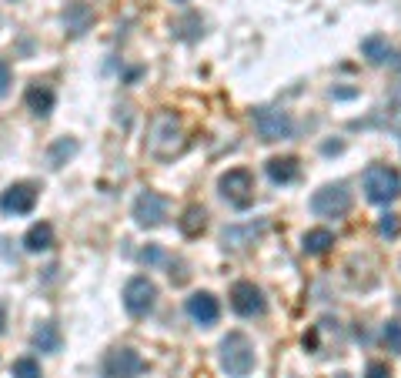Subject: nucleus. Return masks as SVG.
I'll return each instance as SVG.
<instances>
[{
    "instance_id": "f257e3e1",
    "label": "nucleus",
    "mask_w": 401,
    "mask_h": 378,
    "mask_svg": "<svg viewBox=\"0 0 401 378\" xmlns=\"http://www.w3.org/2000/svg\"><path fill=\"white\" fill-rule=\"evenodd\" d=\"M184 148V127H181V117L174 111H157L148 124V151L154 158H174L177 151Z\"/></svg>"
},
{
    "instance_id": "f03ea898",
    "label": "nucleus",
    "mask_w": 401,
    "mask_h": 378,
    "mask_svg": "<svg viewBox=\"0 0 401 378\" xmlns=\"http://www.w3.org/2000/svg\"><path fill=\"white\" fill-rule=\"evenodd\" d=\"M217 362L231 378H248L254 372V345L244 331H227L217 345Z\"/></svg>"
},
{
    "instance_id": "7ed1b4c3",
    "label": "nucleus",
    "mask_w": 401,
    "mask_h": 378,
    "mask_svg": "<svg viewBox=\"0 0 401 378\" xmlns=\"http://www.w3.org/2000/svg\"><path fill=\"white\" fill-rule=\"evenodd\" d=\"M364 198L371 204H391L395 198H401V175L398 167L391 164H371L361 177Z\"/></svg>"
},
{
    "instance_id": "20e7f679",
    "label": "nucleus",
    "mask_w": 401,
    "mask_h": 378,
    "mask_svg": "<svg viewBox=\"0 0 401 378\" xmlns=\"http://www.w3.org/2000/svg\"><path fill=\"white\" fill-rule=\"evenodd\" d=\"M217 191H221V198H225L231 208H251L254 204V175H251L248 167H231L227 175L217 177Z\"/></svg>"
},
{
    "instance_id": "39448f33",
    "label": "nucleus",
    "mask_w": 401,
    "mask_h": 378,
    "mask_svg": "<svg viewBox=\"0 0 401 378\" xmlns=\"http://www.w3.org/2000/svg\"><path fill=\"white\" fill-rule=\"evenodd\" d=\"M251 117H254V127H258L261 141H268V144L288 141L291 134H294V121H291V114L281 111V107H254Z\"/></svg>"
},
{
    "instance_id": "423d86ee",
    "label": "nucleus",
    "mask_w": 401,
    "mask_h": 378,
    "mask_svg": "<svg viewBox=\"0 0 401 378\" xmlns=\"http://www.w3.org/2000/svg\"><path fill=\"white\" fill-rule=\"evenodd\" d=\"M311 211L318 218H345L351 211V191L348 184H325L311 194Z\"/></svg>"
},
{
    "instance_id": "0eeeda50",
    "label": "nucleus",
    "mask_w": 401,
    "mask_h": 378,
    "mask_svg": "<svg viewBox=\"0 0 401 378\" xmlns=\"http://www.w3.org/2000/svg\"><path fill=\"white\" fill-rule=\"evenodd\" d=\"M154 302H157V285L150 281V278L138 275V278H131L124 285V308H127V315H134V318H144L154 308Z\"/></svg>"
},
{
    "instance_id": "6e6552de",
    "label": "nucleus",
    "mask_w": 401,
    "mask_h": 378,
    "mask_svg": "<svg viewBox=\"0 0 401 378\" xmlns=\"http://www.w3.org/2000/svg\"><path fill=\"white\" fill-rule=\"evenodd\" d=\"M144 372V358L134 348H114L104 355L100 378H138Z\"/></svg>"
},
{
    "instance_id": "1a4fd4ad",
    "label": "nucleus",
    "mask_w": 401,
    "mask_h": 378,
    "mask_svg": "<svg viewBox=\"0 0 401 378\" xmlns=\"http://www.w3.org/2000/svg\"><path fill=\"white\" fill-rule=\"evenodd\" d=\"M131 215H134L138 228H157L167 218V198L157 194V191H140L138 198H134Z\"/></svg>"
},
{
    "instance_id": "9d476101",
    "label": "nucleus",
    "mask_w": 401,
    "mask_h": 378,
    "mask_svg": "<svg viewBox=\"0 0 401 378\" xmlns=\"http://www.w3.org/2000/svg\"><path fill=\"white\" fill-rule=\"evenodd\" d=\"M231 308H234L241 318H258V315H264L268 302H264V291L258 288L254 281H238V285L231 288Z\"/></svg>"
},
{
    "instance_id": "9b49d317",
    "label": "nucleus",
    "mask_w": 401,
    "mask_h": 378,
    "mask_svg": "<svg viewBox=\"0 0 401 378\" xmlns=\"http://www.w3.org/2000/svg\"><path fill=\"white\" fill-rule=\"evenodd\" d=\"M184 312H188V318L194 325L211 328L221 318V305H217V298H214L211 291H194L188 302H184Z\"/></svg>"
},
{
    "instance_id": "f8f14e48",
    "label": "nucleus",
    "mask_w": 401,
    "mask_h": 378,
    "mask_svg": "<svg viewBox=\"0 0 401 378\" xmlns=\"http://www.w3.org/2000/svg\"><path fill=\"white\" fill-rule=\"evenodd\" d=\"M37 204V188L34 184H11L0 194V211L4 215H30Z\"/></svg>"
},
{
    "instance_id": "ddd939ff",
    "label": "nucleus",
    "mask_w": 401,
    "mask_h": 378,
    "mask_svg": "<svg viewBox=\"0 0 401 378\" xmlns=\"http://www.w3.org/2000/svg\"><path fill=\"white\" fill-rule=\"evenodd\" d=\"M264 221H248V225H227L225 228V235H221V244H225L227 252H244L248 244H254V241L264 235Z\"/></svg>"
},
{
    "instance_id": "4468645a",
    "label": "nucleus",
    "mask_w": 401,
    "mask_h": 378,
    "mask_svg": "<svg viewBox=\"0 0 401 378\" xmlns=\"http://www.w3.org/2000/svg\"><path fill=\"white\" fill-rule=\"evenodd\" d=\"M94 24V11H90V4L84 0H71L67 7H64V30L71 34V37H84Z\"/></svg>"
},
{
    "instance_id": "2eb2a0df",
    "label": "nucleus",
    "mask_w": 401,
    "mask_h": 378,
    "mask_svg": "<svg viewBox=\"0 0 401 378\" xmlns=\"http://www.w3.org/2000/svg\"><path fill=\"white\" fill-rule=\"evenodd\" d=\"M264 171H268V177L275 184H294L301 175V164H298V158H271V161L264 164Z\"/></svg>"
},
{
    "instance_id": "dca6fc26",
    "label": "nucleus",
    "mask_w": 401,
    "mask_h": 378,
    "mask_svg": "<svg viewBox=\"0 0 401 378\" xmlns=\"http://www.w3.org/2000/svg\"><path fill=\"white\" fill-rule=\"evenodd\" d=\"M30 341H34V348H37V352L57 355V352H61V345H64V335H61V328L54 325V321H44V325L34 328Z\"/></svg>"
},
{
    "instance_id": "f3484780",
    "label": "nucleus",
    "mask_w": 401,
    "mask_h": 378,
    "mask_svg": "<svg viewBox=\"0 0 401 378\" xmlns=\"http://www.w3.org/2000/svg\"><path fill=\"white\" fill-rule=\"evenodd\" d=\"M24 101L34 117H47V114L54 111V101H57V98H54V90H50L47 84H30L24 94Z\"/></svg>"
},
{
    "instance_id": "a211bd4d",
    "label": "nucleus",
    "mask_w": 401,
    "mask_h": 378,
    "mask_svg": "<svg viewBox=\"0 0 401 378\" xmlns=\"http://www.w3.org/2000/svg\"><path fill=\"white\" fill-rule=\"evenodd\" d=\"M177 228H181V235H184V238H200V235H204V228H208V211H204L200 204H188V208H184V215L177 218Z\"/></svg>"
},
{
    "instance_id": "6ab92c4d",
    "label": "nucleus",
    "mask_w": 401,
    "mask_h": 378,
    "mask_svg": "<svg viewBox=\"0 0 401 378\" xmlns=\"http://www.w3.org/2000/svg\"><path fill=\"white\" fill-rule=\"evenodd\" d=\"M24 248L30 254H40V252H50L54 248V228L47 221H37V225H30V231L24 235Z\"/></svg>"
},
{
    "instance_id": "aec40b11",
    "label": "nucleus",
    "mask_w": 401,
    "mask_h": 378,
    "mask_svg": "<svg viewBox=\"0 0 401 378\" xmlns=\"http://www.w3.org/2000/svg\"><path fill=\"white\" fill-rule=\"evenodd\" d=\"M331 244H335V235H331L328 228H311V231H304V238H301L304 254H325V252H331Z\"/></svg>"
},
{
    "instance_id": "412c9836",
    "label": "nucleus",
    "mask_w": 401,
    "mask_h": 378,
    "mask_svg": "<svg viewBox=\"0 0 401 378\" xmlns=\"http://www.w3.org/2000/svg\"><path fill=\"white\" fill-rule=\"evenodd\" d=\"M77 154V141L74 138H57L54 144L47 148V164L50 167H64Z\"/></svg>"
},
{
    "instance_id": "4be33fe9",
    "label": "nucleus",
    "mask_w": 401,
    "mask_h": 378,
    "mask_svg": "<svg viewBox=\"0 0 401 378\" xmlns=\"http://www.w3.org/2000/svg\"><path fill=\"white\" fill-rule=\"evenodd\" d=\"M361 54L368 57L371 64H388L391 61V47H388V40L385 37H364V44H361Z\"/></svg>"
},
{
    "instance_id": "5701e85b",
    "label": "nucleus",
    "mask_w": 401,
    "mask_h": 378,
    "mask_svg": "<svg viewBox=\"0 0 401 378\" xmlns=\"http://www.w3.org/2000/svg\"><path fill=\"white\" fill-rule=\"evenodd\" d=\"M11 372H13V378H44V375H40L37 358H30V355H24V358H17Z\"/></svg>"
},
{
    "instance_id": "b1692460",
    "label": "nucleus",
    "mask_w": 401,
    "mask_h": 378,
    "mask_svg": "<svg viewBox=\"0 0 401 378\" xmlns=\"http://www.w3.org/2000/svg\"><path fill=\"white\" fill-rule=\"evenodd\" d=\"M385 345H388L395 355H401V321H388V325H385Z\"/></svg>"
},
{
    "instance_id": "393cba45",
    "label": "nucleus",
    "mask_w": 401,
    "mask_h": 378,
    "mask_svg": "<svg viewBox=\"0 0 401 378\" xmlns=\"http://www.w3.org/2000/svg\"><path fill=\"white\" fill-rule=\"evenodd\" d=\"M398 215H385L381 218V221H378V231H381V235H385V238H395V235H398Z\"/></svg>"
},
{
    "instance_id": "a878e982",
    "label": "nucleus",
    "mask_w": 401,
    "mask_h": 378,
    "mask_svg": "<svg viewBox=\"0 0 401 378\" xmlns=\"http://www.w3.org/2000/svg\"><path fill=\"white\" fill-rule=\"evenodd\" d=\"M364 378H391V372H388V365H385V362H371V365H368V372H364Z\"/></svg>"
},
{
    "instance_id": "bb28decb",
    "label": "nucleus",
    "mask_w": 401,
    "mask_h": 378,
    "mask_svg": "<svg viewBox=\"0 0 401 378\" xmlns=\"http://www.w3.org/2000/svg\"><path fill=\"white\" fill-rule=\"evenodd\" d=\"M388 107H391V114H395V117H398L401 121V84L395 90H391V101H388Z\"/></svg>"
},
{
    "instance_id": "cd10ccee",
    "label": "nucleus",
    "mask_w": 401,
    "mask_h": 378,
    "mask_svg": "<svg viewBox=\"0 0 401 378\" xmlns=\"http://www.w3.org/2000/svg\"><path fill=\"white\" fill-rule=\"evenodd\" d=\"M7 88H11V67L7 61H0V94H7Z\"/></svg>"
},
{
    "instance_id": "c85d7f7f",
    "label": "nucleus",
    "mask_w": 401,
    "mask_h": 378,
    "mask_svg": "<svg viewBox=\"0 0 401 378\" xmlns=\"http://www.w3.org/2000/svg\"><path fill=\"white\" fill-rule=\"evenodd\" d=\"M164 254H161V248H148V252H140V261L144 265H154V261H161Z\"/></svg>"
},
{
    "instance_id": "c756f323",
    "label": "nucleus",
    "mask_w": 401,
    "mask_h": 378,
    "mask_svg": "<svg viewBox=\"0 0 401 378\" xmlns=\"http://www.w3.org/2000/svg\"><path fill=\"white\" fill-rule=\"evenodd\" d=\"M4 331H7V312L0 308V335H4Z\"/></svg>"
}]
</instances>
